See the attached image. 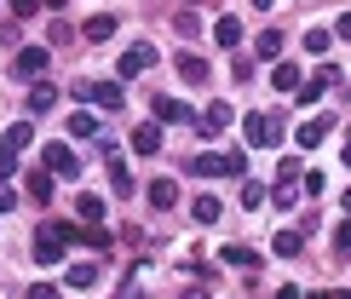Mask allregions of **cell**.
Masks as SVG:
<instances>
[{
  "mask_svg": "<svg viewBox=\"0 0 351 299\" xmlns=\"http://www.w3.org/2000/svg\"><path fill=\"white\" fill-rule=\"evenodd\" d=\"M156 64V47H127L121 52V81H133V75H144Z\"/></svg>",
  "mask_w": 351,
  "mask_h": 299,
  "instance_id": "cell-8",
  "label": "cell"
},
{
  "mask_svg": "<svg viewBox=\"0 0 351 299\" xmlns=\"http://www.w3.org/2000/svg\"><path fill=\"white\" fill-rule=\"evenodd\" d=\"M52 104H58V86H47V81H35V86H29V110H35V115H47Z\"/></svg>",
  "mask_w": 351,
  "mask_h": 299,
  "instance_id": "cell-19",
  "label": "cell"
},
{
  "mask_svg": "<svg viewBox=\"0 0 351 299\" xmlns=\"http://www.w3.org/2000/svg\"><path fill=\"white\" fill-rule=\"evenodd\" d=\"M265 196H271V190H265V184H254V178H247V184H242V207H259Z\"/></svg>",
  "mask_w": 351,
  "mask_h": 299,
  "instance_id": "cell-30",
  "label": "cell"
},
{
  "mask_svg": "<svg viewBox=\"0 0 351 299\" xmlns=\"http://www.w3.org/2000/svg\"><path fill=\"white\" fill-rule=\"evenodd\" d=\"M305 52L323 58V52H328V29H311V35H305Z\"/></svg>",
  "mask_w": 351,
  "mask_h": 299,
  "instance_id": "cell-33",
  "label": "cell"
},
{
  "mask_svg": "<svg viewBox=\"0 0 351 299\" xmlns=\"http://www.w3.org/2000/svg\"><path fill=\"white\" fill-rule=\"evenodd\" d=\"M190 167H196V178H242L247 173V156H242V150H213V156H202V150H196Z\"/></svg>",
  "mask_w": 351,
  "mask_h": 299,
  "instance_id": "cell-1",
  "label": "cell"
},
{
  "mask_svg": "<svg viewBox=\"0 0 351 299\" xmlns=\"http://www.w3.org/2000/svg\"><path fill=\"white\" fill-rule=\"evenodd\" d=\"M334 253H351V219L334 224Z\"/></svg>",
  "mask_w": 351,
  "mask_h": 299,
  "instance_id": "cell-31",
  "label": "cell"
},
{
  "mask_svg": "<svg viewBox=\"0 0 351 299\" xmlns=\"http://www.w3.org/2000/svg\"><path fill=\"white\" fill-rule=\"evenodd\" d=\"M317 98H323V86H317V81H305L300 93H294V104H317Z\"/></svg>",
  "mask_w": 351,
  "mask_h": 299,
  "instance_id": "cell-37",
  "label": "cell"
},
{
  "mask_svg": "<svg viewBox=\"0 0 351 299\" xmlns=\"http://www.w3.org/2000/svg\"><path fill=\"white\" fill-rule=\"evenodd\" d=\"M254 52H259V58H282V35H276V29H265V35L254 40Z\"/></svg>",
  "mask_w": 351,
  "mask_h": 299,
  "instance_id": "cell-25",
  "label": "cell"
},
{
  "mask_svg": "<svg viewBox=\"0 0 351 299\" xmlns=\"http://www.w3.org/2000/svg\"><path fill=\"white\" fill-rule=\"evenodd\" d=\"M340 35H346V40H351V12H346V18H340Z\"/></svg>",
  "mask_w": 351,
  "mask_h": 299,
  "instance_id": "cell-42",
  "label": "cell"
},
{
  "mask_svg": "<svg viewBox=\"0 0 351 299\" xmlns=\"http://www.w3.org/2000/svg\"><path fill=\"white\" fill-rule=\"evenodd\" d=\"M52 178H58V173H47V167L29 173V196H35V202H52Z\"/></svg>",
  "mask_w": 351,
  "mask_h": 299,
  "instance_id": "cell-22",
  "label": "cell"
},
{
  "mask_svg": "<svg viewBox=\"0 0 351 299\" xmlns=\"http://www.w3.org/2000/svg\"><path fill=\"white\" fill-rule=\"evenodd\" d=\"M213 40H219V47H242V18H230V12H225V18L213 23Z\"/></svg>",
  "mask_w": 351,
  "mask_h": 299,
  "instance_id": "cell-15",
  "label": "cell"
},
{
  "mask_svg": "<svg viewBox=\"0 0 351 299\" xmlns=\"http://www.w3.org/2000/svg\"><path fill=\"white\" fill-rule=\"evenodd\" d=\"M69 132H75V139H93V132H98L93 110H75V115H69Z\"/></svg>",
  "mask_w": 351,
  "mask_h": 299,
  "instance_id": "cell-24",
  "label": "cell"
},
{
  "mask_svg": "<svg viewBox=\"0 0 351 299\" xmlns=\"http://www.w3.org/2000/svg\"><path fill=\"white\" fill-rule=\"evenodd\" d=\"M230 75H237V81H254V58L237 52V58H230Z\"/></svg>",
  "mask_w": 351,
  "mask_h": 299,
  "instance_id": "cell-34",
  "label": "cell"
},
{
  "mask_svg": "<svg viewBox=\"0 0 351 299\" xmlns=\"http://www.w3.org/2000/svg\"><path fill=\"white\" fill-rule=\"evenodd\" d=\"M346 207H351V190H346Z\"/></svg>",
  "mask_w": 351,
  "mask_h": 299,
  "instance_id": "cell-45",
  "label": "cell"
},
{
  "mask_svg": "<svg viewBox=\"0 0 351 299\" xmlns=\"http://www.w3.org/2000/svg\"><path fill=\"white\" fill-rule=\"evenodd\" d=\"M144 196H150V207H156V213H167V207L179 202V184H173V178H156V184L144 190Z\"/></svg>",
  "mask_w": 351,
  "mask_h": 299,
  "instance_id": "cell-12",
  "label": "cell"
},
{
  "mask_svg": "<svg viewBox=\"0 0 351 299\" xmlns=\"http://www.w3.org/2000/svg\"><path fill=\"white\" fill-rule=\"evenodd\" d=\"M29 139H35V127H29V121H18V127H6V144H12V150H29Z\"/></svg>",
  "mask_w": 351,
  "mask_h": 299,
  "instance_id": "cell-28",
  "label": "cell"
},
{
  "mask_svg": "<svg viewBox=\"0 0 351 299\" xmlns=\"http://www.w3.org/2000/svg\"><path fill=\"white\" fill-rule=\"evenodd\" d=\"M47 173H58V178H75V173H81L75 150H69V144H47Z\"/></svg>",
  "mask_w": 351,
  "mask_h": 299,
  "instance_id": "cell-7",
  "label": "cell"
},
{
  "mask_svg": "<svg viewBox=\"0 0 351 299\" xmlns=\"http://www.w3.org/2000/svg\"><path fill=\"white\" fill-rule=\"evenodd\" d=\"M29 299H58V288H52V282H35V288H29Z\"/></svg>",
  "mask_w": 351,
  "mask_h": 299,
  "instance_id": "cell-40",
  "label": "cell"
},
{
  "mask_svg": "<svg viewBox=\"0 0 351 299\" xmlns=\"http://www.w3.org/2000/svg\"><path fill=\"white\" fill-rule=\"evenodd\" d=\"M69 236H81L93 253H110V242H115V236H110V230H98V224H86V230H69Z\"/></svg>",
  "mask_w": 351,
  "mask_h": 299,
  "instance_id": "cell-21",
  "label": "cell"
},
{
  "mask_svg": "<svg viewBox=\"0 0 351 299\" xmlns=\"http://www.w3.org/2000/svg\"><path fill=\"white\" fill-rule=\"evenodd\" d=\"M64 248H69V224H40L35 259H40V265H58V259H64Z\"/></svg>",
  "mask_w": 351,
  "mask_h": 299,
  "instance_id": "cell-2",
  "label": "cell"
},
{
  "mask_svg": "<svg viewBox=\"0 0 351 299\" xmlns=\"http://www.w3.org/2000/svg\"><path fill=\"white\" fill-rule=\"evenodd\" d=\"M242 132H247V144H259V150H271V144H282V115H247L242 121Z\"/></svg>",
  "mask_w": 351,
  "mask_h": 299,
  "instance_id": "cell-3",
  "label": "cell"
},
{
  "mask_svg": "<svg viewBox=\"0 0 351 299\" xmlns=\"http://www.w3.org/2000/svg\"><path fill=\"white\" fill-rule=\"evenodd\" d=\"M18 156H23V150H12V144L0 150V178H12V173H18Z\"/></svg>",
  "mask_w": 351,
  "mask_h": 299,
  "instance_id": "cell-32",
  "label": "cell"
},
{
  "mask_svg": "<svg viewBox=\"0 0 351 299\" xmlns=\"http://www.w3.org/2000/svg\"><path fill=\"white\" fill-rule=\"evenodd\" d=\"M179 75H184L190 86H208V75H213V69H208V58H196V52H179Z\"/></svg>",
  "mask_w": 351,
  "mask_h": 299,
  "instance_id": "cell-11",
  "label": "cell"
},
{
  "mask_svg": "<svg viewBox=\"0 0 351 299\" xmlns=\"http://www.w3.org/2000/svg\"><path fill=\"white\" fill-rule=\"evenodd\" d=\"M110 190H115V196H127V190H133V173H127L121 161H110Z\"/></svg>",
  "mask_w": 351,
  "mask_h": 299,
  "instance_id": "cell-26",
  "label": "cell"
},
{
  "mask_svg": "<svg viewBox=\"0 0 351 299\" xmlns=\"http://www.w3.org/2000/svg\"><path fill=\"white\" fill-rule=\"evenodd\" d=\"M81 35H86V40H110V35H115V18H110V12H98V18H86Z\"/></svg>",
  "mask_w": 351,
  "mask_h": 299,
  "instance_id": "cell-20",
  "label": "cell"
},
{
  "mask_svg": "<svg viewBox=\"0 0 351 299\" xmlns=\"http://www.w3.org/2000/svg\"><path fill=\"white\" fill-rule=\"evenodd\" d=\"M328 132H334V115H317V121H305L294 139H300V150H317V144L328 139Z\"/></svg>",
  "mask_w": 351,
  "mask_h": 299,
  "instance_id": "cell-10",
  "label": "cell"
},
{
  "mask_svg": "<svg viewBox=\"0 0 351 299\" xmlns=\"http://www.w3.org/2000/svg\"><path fill=\"white\" fill-rule=\"evenodd\" d=\"M93 282H98V265H93V259L69 265V288H93Z\"/></svg>",
  "mask_w": 351,
  "mask_h": 299,
  "instance_id": "cell-23",
  "label": "cell"
},
{
  "mask_svg": "<svg viewBox=\"0 0 351 299\" xmlns=\"http://www.w3.org/2000/svg\"><path fill=\"white\" fill-rule=\"evenodd\" d=\"M271 81H276V93H300V86H305V81H300V64H276Z\"/></svg>",
  "mask_w": 351,
  "mask_h": 299,
  "instance_id": "cell-18",
  "label": "cell"
},
{
  "mask_svg": "<svg viewBox=\"0 0 351 299\" xmlns=\"http://www.w3.org/2000/svg\"><path fill=\"white\" fill-rule=\"evenodd\" d=\"M179 299H213V294H208V288H202V282H190V288H184Z\"/></svg>",
  "mask_w": 351,
  "mask_h": 299,
  "instance_id": "cell-41",
  "label": "cell"
},
{
  "mask_svg": "<svg viewBox=\"0 0 351 299\" xmlns=\"http://www.w3.org/2000/svg\"><path fill=\"white\" fill-rule=\"evenodd\" d=\"M115 299H144V271H138V276H127L121 288H115Z\"/></svg>",
  "mask_w": 351,
  "mask_h": 299,
  "instance_id": "cell-29",
  "label": "cell"
},
{
  "mask_svg": "<svg viewBox=\"0 0 351 299\" xmlns=\"http://www.w3.org/2000/svg\"><path fill=\"white\" fill-rule=\"evenodd\" d=\"M334 299H351V294H334Z\"/></svg>",
  "mask_w": 351,
  "mask_h": 299,
  "instance_id": "cell-44",
  "label": "cell"
},
{
  "mask_svg": "<svg viewBox=\"0 0 351 299\" xmlns=\"http://www.w3.org/2000/svg\"><path fill=\"white\" fill-rule=\"evenodd\" d=\"M346 167H351V144H346Z\"/></svg>",
  "mask_w": 351,
  "mask_h": 299,
  "instance_id": "cell-43",
  "label": "cell"
},
{
  "mask_svg": "<svg viewBox=\"0 0 351 299\" xmlns=\"http://www.w3.org/2000/svg\"><path fill=\"white\" fill-rule=\"evenodd\" d=\"M12 207H18V190H12L6 178H0V213H12Z\"/></svg>",
  "mask_w": 351,
  "mask_h": 299,
  "instance_id": "cell-38",
  "label": "cell"
},
{
  "mask_svg": "<svg viewBox=\"0 0 351 299\" xmlns=\"http://www.w3.org/2000/svg\"><path fill=\"white\" fill-rule=\"evenodd\" d=\"M69 40H75V29H69L64 18H58V23H52V47H69Z\"/></svg>",
  "mask_w": 351,
  "mask_h": 299,
  "instance_id": "cell-36",
  "label": "cell"
},
{
  "mask_svg": "<svg viewBox=\"0 0 351 299\" xmlns=\"http://www.w3.org/2000/svg\"><path fill=\"white\" fill-rule=\"evenodd\" d=\"M311 81H317V86H323V93H328V86H340V69H334V64H323V69L311 75Z\"/></svg>",
  "mask_w": 351,
  "mask_h": 299,
  "instance_id": "cell-35",
  "label": "cell"
},
{
  "mask_svg": "<svg viewBox=\"0 0 351 299\" xmlns=\"http://www.w3.org/2000/svg\"><path fill=\"white\" fill-rule=\"evenodd\" d=\"M219 213H225V207H219V196H208V190L190 202V219H196V224H219Z\"/></svg>",
  "mask_w": 351,
  "mask_h": 299,
  "instance_id": "cell-14",
  "label": "cell"
},
{
  "mask_svg": "<svg viewBox=\"0 0 351 299\" xmlns=\"http://www.w3.org/2000/svg\"><path fill=\"white\" fill-rule=\"evenodd\" d=\"M230 121H237V115H230V104H208V110H202V121H196V127H202V132H225Z\"/></svg>",
  "mask_w": 351,
  "mask_h": 299,
  "instance_id": "cell-13",
  "label": "cell"
},
{
  "mask_svg": "<svg viewBox=\"0 0 351 299\" xmlns=\"http://www.w3.org/2000/svg\"><path fill=\"white\" fill-rule=\"evenodd\" d=\"M133 150H138V156H156V150H162V127H156V121H144V127L133 132Z\"/></svg>",
  "mask_w": 351,
  "mask_h": 299,
  "instance_id": "cell-16",
  "label": "cell"
},
{
  "mask_svg": "<svg viewBox=\"0 0 351 299\" xmlns=\"http://www.w3.org/2000/svg\"><path fill=\"white\" fill-rule=\"evenodd\" d=\"M6 6L18 12V18H35V6H40V0H6Z\"/></svg>",
  "mask_w": 351,
  "mask_h": 299,
  "instance_id": "cell-39",
  "label": "cell"
},
{
  "mask_svg": "<svg viewBox=\"0 0 351 299\" xmlns=\"http://www.w3.org/2000/svg\"><path fill=\"white\" fill-rule=\"evenodd\" d=\"M225 265H237V271H265V253L247 248V242H225V253H219Z\"/></svg>",
  "mask_w": 351,
  "mask_h": 299,
  "instance_id": "cell-4",
  "label": "cell"
},
{
  "mask_svg": "<svg viewBox=\"0 0 351 299\" xmlns=\"http://www.w3.org/2000/svg\"><path fill=\"white\" fill-rule=\"evenodd\" d=\"M305 248V236L294 230V224H288V230H276V253H300Z\"/></svg>",
  "mask_w": 351,
  "mask_h": 299,
  "instance_id": "cell-27",
  "label": "cell"
},
{
  "mask_svg": "<svg viewBox=\"0 0 351 299\" xmlns=\"http://www.w3.org/2000/svg\"><path fill=\"white\" fill-rule=\"evenodd\" d=\"M47 47H23L18 52V64H12V75H23V81H40V75H47Z\"/></svg>",
  "mask_w": 351,
  "mask_h": 299,
  "instance_id": "cell-6",
  "label": "cell"
},
{
  "mask_svg": "<svg viewBox=\"0 0 351 299\" xmlns=\"http://www.w3.org/2000/svg\"><path fill=\"white\" fill-rule=\"evenodd\" d=\"M81 98L93 104V110H110V115H115V110H121V104H127V98H121V86H115V81H110V86H104V81L81 86Z\"/></svg>",
  "mask_w": 351,
  "mask_h": 299,
  "instance_id": "cell-5",
  "label": "cell"
},
{
  "mask_svg": "<svg viewBox=\"0 0 351 299\" xmlns=\"http://www.w3.org/2000/svg\"><path fill=\"white\" fill-rule=\"evenodd\" d=\"M150 115H156V121H196V115H190V104H179V98H150Z\"/></svg>",
  "mask_w": 351,
  "mask_h": 299,
  "instance_id": "cell-9",
  "label": "cell"
},
{
  "mask_svg": "<svg viewBox=\"0 0 351 299\" xmlns=\"http://www.w3.org/2000/svg\"><path fill=\"white\" fill-rule=\"evenodd\" d=\"M75 213H81V224H98V219H104V196H98V190L75 196Z\"/></svg>",
  "mask_w": 351,
  "mask_h": 299,
  "instance_id": "cell-17",
  "label": "cell"
}]
</instances>
